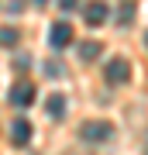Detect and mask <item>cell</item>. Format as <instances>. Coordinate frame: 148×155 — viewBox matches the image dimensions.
Returning a JSON list of instances; mask_svg holds the SVG:
<instances>
[{
    "instance_id": "obj_8",
    "label": "cell",
    "mask_w": 148,
    "mask_h": 155,
    "mask_svg": "<svg viewBox=\"0 0 148 155\" xmlns=\"http://www.w3.org/2000/svg\"><path fill=\"white\" fill-rule=\"evenodd\" d=\"M79 55L86 59V62L97 59V55H100V41H83V45H79Z\"/></svg>"
},
{
    "instance_id": "obj_1",
    "label": "cell",
    "mask_w": 148,
    "mask_h": 155,
    "mask_svg": "<svg viewBox=\"0 0 148 155\" xmlns=\"http://www.w3.org/2000/svg\"><path fill=\"white\" fill-rule=\"evenodd\" d=\"M104 76H107L110 86H127V79H131V66H127V59H107Z\"/></svg>"
},
{
    "instance_id": "obj_7",
    "label": "cell",
    "mask_w": 148,
    "mask_h": 155,
    "mask_svg": "<svg viewBox=\"0 0 148 155\" xmlns=\"http://www.w3.org/2000/svg\"><path fill=\"white\" fill-rule=\"evenodd\" d=\"M45 110H48L52 117H62V114H66V97H62V93H48V97H45Z\"/></svg>"
},
{
    "instance_id": "obj_3",
    "label": "cell",
    "mask_w": 148,
    "mask_h": 155,
    "mask_svg": "<svg viewBox=\"0 0 148 155\" xmlns=\"http://www.w3.org/2000/svg\"><path fill=\"white\" fill-rule=\"evenodd\" d=\"M48 41H52V48H66V45H72V24L55 21L52 31H48Z\"/></svg>"
},
{
    "instance_id": "obj_9",
    "label": "cell",
    "mask_w": 148,
    "mask_h": 155,
    "mask_svg": "<svg viewBox=\"0 0 148 155\" xmlns=\"http://www.w3.org/2000/svg\"><path fill=\"white\" fill-rule=\"evenodd\" d=\"M0 45H4V48H11V45H17V31L11 28V24H4V28H0Z\"/></svg>"
},
{
    "instance_id": "obj_11",
    "label": "cell",
    "mask_w": 148,
    "mask_h": 155,
    "mask_svg": "<svg viewBox=\"0 0 148 155\" xmlns=\"http://www.w3.org/2000/svg\"><path fill=\"white\" fill-rule=\"evenodd\" d=\"M145 45H148V38H145Z\"/></svg>"
},
{
    "instance_id": "obj_10",
    "label": "cell",
    "mask_w": 148,
    "mask_h": 155,
    "mask_svg": "<svg viewBox=\"0 0 148 155\" xmlns=\"http://www.w3.org/2000/svg\"><path fill=\"white\" fill-rule=\"evenodd\" d=\"M131 17H134V7L124 4V7H121V21H131Z\"/></svg>"
},
{
    "instance_id": "obj_5",
    "label": "cell",
    "mask_w": 148,
    "mask_h": 155,
    "mask_svg": "<svg viewBox=\"0 0 148 155\" xmlns=\"http://www.w3.org/2000/svg\"><path fill=\"white\" fill-rule=\"evenodd\" d=\"M83 17H86V24H90V28H100V24L110 17V11H107V4H90L86 11H83Z\"/></svg>"
},
{
    "instance_id": "obj_2",
    "label": "cell",
    "mask_w": 148,
    "mask_h": 155,
    "mask_svg": "<svg viewBox=\"0 0 148 155\" xmlns=\"http://www.w3.org/2000/svg\"><path fill=\"white\" fill-rule=\"evenodd\" d=\"M79 134H83V141H90V145H100V141H107L110 134H114V124H110V121H86Z\"/></svg>"
},
{
    "instance_id": "obj_4",
    "label": "cell",
    "mask_w": 148,
    "mask_h": 155,
    "mask_svg": "<svg viewBox=\"0 0 148 155\" xmlns=\"http://www.w3.org/2000/svg\"><path fill=\"white\" fill-rule=\"evenodd\" d=\"M11 141L17 145V148H24V145L31 141V121H28V117H17V121H14V127H11Z\"/></svg>"
},
{
    "instance_id": "obj_6",
    "label": "cell",
    "mask_w": 148,
    "mask_h": 155,
    "mask_svg": "<svg viewBox=\"0 0 148 155\" xmlns=\"http://www.w3.org/2000/svg\"><path fill=\"white\" fill-rule=\"evenodd\" d=\"M31 100H35V86H31V83H17V86L11 90V104H14V107H28Z\"/></svg>"
}]
</instances>
